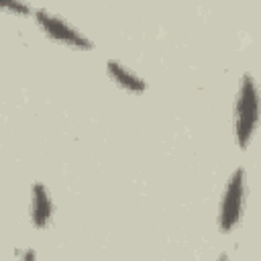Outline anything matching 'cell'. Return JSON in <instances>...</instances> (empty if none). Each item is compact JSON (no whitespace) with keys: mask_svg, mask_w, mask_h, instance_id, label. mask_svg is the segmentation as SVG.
<instances>
[{"mask_svg":"<svg viewBox=\"0 0 261 261\" xmlns=\"http://www.w3.org/2000/svg\"><path fill=\"white\" fill-rule=\"evenodd\" d=\"M31 222L37 228H45L53 218V200L49 190L43 184H33L31 188Z\"/></svg>","mask_w":261,"mask_h":261,"instance_id":"277c9868","label":"cell"},{"mask_svg":"<svg viewBox=\"0 0 261 261\" xmlns=\"http://www.w3.org/2000/svg\"><path fill=\"white\" fill-rule=\"evenodd\" d=\"M259 122V96L257 84L251 73H245L239 84L234 102V137L241 149H247Z\"/></svg>","mask_w":261,"mask_h":261,"instance_id":"6da1fadb","label":"cell"},{"mask_svg":"<svg viewBox=\"0 0 261 261\" xmlns=\"http://www.w3.org/2000/svg\"><path fill=\"white\" fill-rule=\"evenodd\" d=\"M0 12L14 14V16H29L33 8L24 0H0Z\"/></svg>","mask_w":261,"mask_h":261,"instance_id":"8992f818","label":"cell"},{"mask_svg":"<svg viewBox=\"0 0 261 261\" xmlns=\"http://www.w3.org/2000/svg\"><path fill=\"white\" fill-rule=\"evenodd\" d=\"M33 16H35L37 27L51 41L65 45V47H71V49H80V51H92L94 49V43L80 29H75L71 22H67L63 16H59L47 8L33 10Z\"/></svg>","mask_w":261,"mask_h":261,"instance_id":"3957f363","label":"cell"},{"mask_svg":"<svg viewBox=\"0 0 261 261\" xmlns=\"http://www.w3.org/2000/svg\"><path fill=\"white\" fill-rule=\"evenodd\" d=\"M106 71H108V77L118 88H122L124 92L143 94L147 90V82L139 73H135L130 67H126L122 61H118V59H108L106 61Z\"/></svg>","mask_w":261,"mask_h":261,"instance_id":"5b68a950","label":"cell"},{"mask_svg":"<svg viewBox=\"0 0 261 261\" xmlns=\"http://www.w3.org/2000/svg\"><path fill=\"white\" fill-rule=\"evenodd\" d=\"M247 206V171L243 167H237L232 175L228 177L220 208H218V228L220 232H232L237 224L243 218V210Z\"/></svg>","mask_w":261,"mask_h":261,"instance_id":"7a4b0ae2","label":"cell"}]
</instances>
